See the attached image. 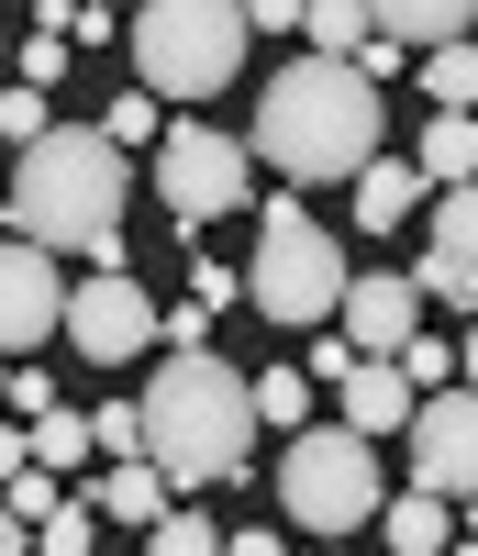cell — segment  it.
Returning <instances> with one entry per match:
<instances>
[{"mask_svg": "<svg viewBox=\"0 0 478 556\" xmlns=\"http://www.w3.org/2000/svg\"><path fill=\"white\" fill-rule=\"evenodd\" d=\"M12 235H34L45 256H89L123 267V201H134V156L112 146L101 123H45L34 146H12Z\"/></svg>", "mask_w": 478, "mask_h": 556, "instance_id": "1", "label": "cell"}, {"mask_svg": "<svg viewBox=\"0 0 478 556\" xmlns=\"http://www.w3.org/2000/svg\"><path fill=\"white\" fill-rule=\"evenodd\" d=\"M56 334H67L89 367H134V356L156 345V301L134 290L123 267H89L78 290H56Z\"/></svg>", "mask_w": 478, "mask_h": 556, "instance_id": "8", "label": "cell"}, {"mask_svg": "<svg viewBox=\"0 0 478 556\" xmlns=\"http://www.w3.org/2000/svg\"><path fill=\"white\" fill-rule=\"evenodd\" d=\"M423 101H435V112H467V101H478V56H467V34L423 45Z\"/></svg>", "mask_w": 478, "mask_h": 556, "instance_id": "20", "label": "cell"}, {"mask_svg": "<svg viewBox=\"0 0 478 556\" xmlns=\"http://www.w3.org/2000/svg\"><path fill=\"white\" fill-rule=\"evenodd\" d=\"M146 545H156V556H212V545H223V523H201V513H156V523H146Z\"/></svg>", "mask_w": 478, "mask_h": 556, "instance_id": "28", "label": "cell"}, {"mask_svg": "<svg viewBox=\"0 0 478 556\" xmlns=\"http://www.w3.org/2000/svg\"><path fill=\"white\" fill-rule=\"evenodd\" d=\"M0 401H12V412H23V424H34V412H45V401H56V367H12V379H0Z\"/></svg>", "mask_w": 478, "mask_h": 556, "instance_id": "30", "label": "cell"}, {"mask_svg": "<svg viewBox=\"0 0 478 556\" xmlns=\"http://www.w3.org/2000/svg\"><path fill=\"white\" fill-rule=\"evenodd\" d=\"M0 556H23V523H12V501H0Z\"/></svg>", "mask_w": 478, "mask_h": 556, "instance_id": "36", "label": "cell"}, {"mask_svg": "<svg viewBox=\"0 0 478 556\" xmlns=\"http://www.w3.org/2000/svg\"><path fill=\"white\" fill-rule=\"evenodd\" d=\"M23 456H34V434H12V424H0V479H12V468H23Z\"/></svg>", "mask_w": 478, "mask_h": 556, "instance_id": "35", "label": "cell"}, {"mask_svg": "<svg viewBox=\"0 0 478 556\" xmlns=\"http://www.w3.org/2000/svg\"><path fill=\"white\" fill-rule=\"evenodd\" d=\"M367 523H378V534H390L401 556H435V545H456V501H445V490H423V479H412L401 501H390V490H378V513H367Z\"/></svg>", "mask_w": 478, "mask_h": 556, "instance_id": "15", "label": "cell"}, {"mask_svg": "<svg viewBox=\"0 0 478 556\" xmlns=\"http://www.w3.org/2000/svg\"><path fill=\"white\" fill-rule=\"evenodd\" d=\"M246 156H267L290 190H334L356 156H378V78H356L345 56H301L256 89V134Z\"/></svg>", "mask_w": 478, "mask_h": 556, "instance_id": "2", "label": "cell"}, {"mask_svg": "<svg viewBox=\"0 0 478 556\" xmlns=\"http://www.w3.org/2000/svg\"><path fill=\"white\" fill-rule=\"evenodd\" d=\"M0 379H12V367H0Z\"/></svg>", "mask_w": 478, "mask_h": 556, "instance_id": "38", "label": "cell"}, {"mask_svg": "<svg viewBox=\"0 0 478 556\" xmlns=\"http://www.w3.org/2000/svg\"><path fill=\"white\" fill-rule=\"evenodd\" d=\"M156 201H167L178 235H201V223L246 212V201H256L246 134H223V123H156Z\"/></svg>", "mask_w": 478, "mask_h": 556, "instance_id": "7", "label": "cell"}, {"mask_svg": "<svg viewBox=\"0 0 478 556\" xmlns=\"http://www.w3.org/2000/svg\"><path fill=\"white\" fill-rule=\"evenodd\" d=\"M467 12L478 0H367V23L401 34V45H445V34H467Z\"/></svg>", "mask_w": 478, "mask_h": 556, "instance_id": "18", "label": "cell"}, {"mask_svg": "<svg viewBox=\"0 0 478 556\" xmlns=\"http://www.w3.org/2000/svg\"><path fill=\"white\" fill-rule=\"evenodd\" d=\"M0 235H12V201H0Z\"/></svg>", "mask_w": 478, "mask_h": 556, "instance_id": "37", "label": "cell"}, {"mask_svg": "<svg viewBox=\"0 0 478 556\" xmlns=\"http://www.w3.org/2000/svg\"><path fill=\"white\" fill-rule=\"evenodd\" d=\"M345 190H356V223H367V235H401V223L423 212V167H401V156H356Z\"/></svg>", "mask_w": 478, "mask_h": 556, "instance_id": "14", "label": "cell"}, {"mask_svg": "<svg viewBox=\"0 0 478 556\" xmlns=\"http://www.w3.org/2000/svg\"><path fill=\"white\" fill-rule=\"evenodd\" d=\"M89 424V456H146V412L134 401H101V412H78Z\"/></svg>", "mask_w": 478, "mask_h": 556, "instance_id": "25", "label": "cell"}, {"mask_svg": "<svg viewBox=\"0 0 478 556\" xmlns=\"http://www.w3.org/2000/svg\"><path fill=\"white\" fill-rule=\"evenodd\" d=\"M323 323H345V345H356V356H390L412 323H423V290H412V278H345Z\"/></svg>", "mask_w": 478, "mask_h": 556, "instance_id": "12", "label": "cell"}, {"mask_svg": "<svg viewBox=\"0 0 478 556\" xmlns=\"http://www.w3.org/2000/svg\"><path fill=\"white\" fill-rule=\"evenodd\" d=\"M412 290L445 301V312H467V290H478V201H467V190L435 201V245L412 256Z\"/></svg>", "mask_w": 478, "mask_h": 556, "instance_id": "11", "label": "cell"}, {"mask_svg": "<svg viewBox=\"0 0 478 556\" xmlns=\"http://www.w3.org/2000/svg\"><path fill=\"white\" fill-rule=\"evenodd\" d=\"M56 256H45L34 235H0V345H45L56 334Z\"/></svg>", "mask_w": 478, "mask_h": 556, "instance_id": "10", "label": "cell"}, {"mask_svg": "<svg viewBox=\"0 0 478 556\" xmlns=\"http://www.w3.org/2000/svg\"><path fill=\"white\" fill-rule=\"evenodd\" d=\"M89 534H101V501H89V490H56V501L34 513L23 545H45V556H89Z\"/></svg>", "mask_w": 478, "mask_h": 556, "instance_id": "19", "label": "cell"}, {"mask_svg": "<svg viewBox=\"0 0 478 556\" xmlns=\"http://www.w3.org/2000/svg\"><path fill=\"white\" fill-rule=\"evenodd\" d=\"M423 190H467V178H478V123L467 112H435V134H423Z\"/></svg>", "mask_w": 478, "mask_h": 556, "instance_id": "17", "label": "cell"}, {"mask_svg": "<svg viewBox=\"0 0 478 556\" xmlns=\"http://www.w3.org/2000/svg\"><path fill=\"white\" fill-rule=\"evenodd\" d=\"M234 278H246L234 301H256L267 323H290V334H301V323H323L334 290H345V245H334L323 223L278 190V201L256 212V267H234Z\"/></svg>", "mask_w": 478, "mask_h": 556, "instance_id": "6", "label": "cell"}, {"mask_svg": "<svg viewBox=\"0 0 478 556\" xmlns=\"http://www.w3.org/2000/svg\"><path fill=\"white\" fill-rule=\"evenodd\" d=\"M12 78L56 89V78H67V34H34V45H12Z\"/></svg>", "mask_w": 478, "mask_h": 556, "instance_id": "29", "label": "cell"}, {"mask_svg": "<svg viewBox=\"0 0 478 556\" xmlns=\"http://www.w3.org/2000/svg\"><path fill=\"white\" fill-rule=\"evenodd\" d=\"M401 434H412V479L445 490V501H467V479H478V401H467L456 379H445V390H412Z\"/></svg>", "mask_w": 478, "mask_h": 556, "instance_id": "9", "label": "cell"}, {"mask_svg": "<svg viewBox=\"0 0 478 556\" xmlns=\"http://www.w3.org/2000/svg\"><path fill=\"white\" fill-rule=\"evenodd\" d=\"M134 412H146V456H156L167 490H212V479L246 468V445H256V401H246V379H234L212 345H178Z\"/></svg>", "mask_w": 478, "mask_h": 556, "instance_id": "3", "label": "cell"}, {"mask_svg": "<svg viewBox=\"0 0 478 556\" xmlns=\"http://www.w3.org/2000/svg\"><path fill=\"white\" fill-rule=\"evenodd\" d=\"M390 367H401V379H412V390H445V379H456V367H467V345H435V334H423V323H412V334L390 345Z\"/></svg>", "mask_w": 478, "mask_h": 556, "instance_id": "24", "label": "cell"}, {"mask_svg": "<svg viewBox=\"0 0 478 556\" xmlns=\"http://www.w3.org/2000/svg\"><path fill=\"white\" fill-rule=\"evenodd\" d=\"M78 456H89V424H78L67 401H45V412H34V468H56V479H78Z\"/></svg>", "mask_w": 478, "mask_h": 556, "instance_id": "23", "label": "cell"}, {"mask_svg": "<svg viewBox=\"0 0 478 556\" xmlns=\"http://www.w3.org/2000/svg\"><path fill=\"white\" fill-rule=\"evenodd\" d=\"M45 123H56V101H45L34 78H12V89H0V146H34Z\"/></svg>", "mask_w": 478, "mask_h": 556, "instance_id": "27", "label": "cell"}, {"mask_svg": "<svg viewBox=\"0 0 478 556\" xmlns=\"http://www.w3.org/2000/svg\"><path fill=\"white\" fill-rule=\"evenodd\" d=\"M212 334V301H178V312H156V345H201Z\"/></svg>", "mask_w": 478, "mask_h": 556, "instance_id": "31", "label": "cell"}, {"mask_svg": "<svg viewBox=\"0 0 478 556\" xmlns=\"http://www.w3.org/2000/svg\"><path fill=\"white\" fill-rule=\"evenodd\" d=\"M246 401H256V424H278V434H290V424H312V379H301V367H256V379H246Z\"/></svg>", "mask_w": 478, "mask_h": 556, "instance_id": "22", "label": "cell"}, {"mask_svg": "<svg viewBox=\"0 0 478 556\" xmlns=\"http://www.w3.org/2000/svg\"><path fill=\"white\" fill-rule=\"evenodd\" d=\"M301 34H312V56H356L378 23H367V0H301Z\"/></svg>", "mask_w": 478, "mask_h": 556, "instance_id": "21", "label": "cell"}, {"mask_svg": "<svg viewBox=\"0 0 478 556\" xmlns=\"http://www.w3.org/2000/svg\"><path fill=\"white\" fill-rule=\"evenodd\" d=\"M278 513H290L301 534H367V513H378V434H356V424H290Z\"/></svg>", "mask_w": 478, "mask_h": 556, "instance_id": "5", "label": "cell"}, {"mask_svg": "<svg viewBox=\"0 0 478 556\" xmlns=\"http://www.w3.org/2000/svg\"><path fill=\"white\" fill-rule=\"evenodd\" d=\"M246 12V34H301V0H234Z\"/></svg>", "mask_w": 478, "mask_h": 556, "instance_id": "32", "label": "cell"}, {"mask_svg": "<svg viewBox=\"0 0 478 556\" xmlns=\"http://www.w3.org/2000/svg\"><path fill=\"white\" fill-rule=\"evenodd\" d=\"M156 123H167V101H156V89H123V101L101 112V134H112L123 156H134V146H156Z\"/></svg>", "mask_w": 478, "mask_h": 556, "instance_id": "26", "label": "cell"}, {"mask_svg": "<svg viewBox=\"0 0 478 556\" xmlns=\"http://www.w3.org/2000/svg\"><path fill=\"white\" fill-rule=\"evenodd\" d=\"M234 290H246V278H234V267H223V256H201V267H189V301H212V312H223V301H234Z\"/></svg>", "mask_w": 478, "mask_h": 556, "instance_id": "33", "label": "cell"}, {"mask_svg": "<svg viewBox=\"0 0 478 556\" xmlns=\"http://www.w3.org/2000/svg\"><path fill=\"white\" fill-rule=\"evenodd\" d=\"M223 556H278V523H223Z\"/></svg>", "mask_w": 478, "mask_h": 556, "instance_id": "34", "label": "cell"}, {"mask_svg": "<svg viewBox=\"0 0 478 556\" xmlns=\"http://www.w3.org/2000/svg\"><path fill=\"white\" fill-rule=\"evenodd\" d=\"M334 401H345V424H356V434H401L412 379H401L390 356H345V367H334Z\"/></svg>", "mask_w": 478, "mask_h": 556, "instance_id": "13", "label": "cell"}, {"mask_svg": "<svg viewBox=\"0 0 478 556\" xmlns=\"http://www.w3.org/2000/svg\"><path fill=\"white\" fill-rule=\"evenodd\" d=\"M123 56H134V89H156V101H212L246 78V12L234 0H134Z\"/></svg>", "mask_w": 478, "mask_h": 556, "instance_id": "4", "label": "cell"}, {"mask_svg": "<svg viewBox=\"0 0 478 556\" xmlns=\"http://www.w3.org/2000/svg\"><path fill=\"white\" fill-rule=\"evenodd\" d=\"M89 501H101V523H156L167 513V479H156V456H112V479Z\"/></svg>", "mask_w": 478, "mask_h": 556, "instance_id": "16", "label": "cell"}]
</instances>
